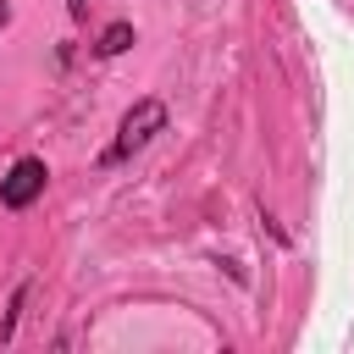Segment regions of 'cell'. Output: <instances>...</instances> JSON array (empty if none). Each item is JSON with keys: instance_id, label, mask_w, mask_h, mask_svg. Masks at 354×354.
<instances>
[{"instance_id": "3957f363", "label": "cell", "mask_w": 354, "mask_h": 354, "mask_svg": "<svg viewBox=\"0 0 354 354\" xmlns=\"http://www.w3.org/2000/svg\"><path fill=\"white\" fill-rule=\"evenodd\" d=\"M127 44H133V22H111V28L100 33V44H94V50H100V55H122Z\"/></svg>"}, {"instance_id": "7a4b0ae2", "label": "cell", "mask_w": 354, "mask_h": 354, "mask_svg": "<svg viewBox=\"0 0 354 354\" xmlns=\"http://www.w3.org/2000/svg\"><path fill=\"white\" fill-rule=\"evenodd\" d=\"M44 177H50V166H44L39 155H22V160L0 177V199H6L11 210H28V205L44 194Z\"/></svg>"}, {"instance_id": "277c9868", "label": "cell", "mask_w": 354, "mask_h": 354, "mask_svg": "<svg viewBox=\"0 0 354 354\" xmlns=\"http://www.w3.org/2000/svg\"><path fill=\"white\" fill-rule=\"evenodd\" d=\"M6 22H11V0H0V33H6Z\"/></svg>"}, {"instance_id": "6da1fadb", "label": "cell", "mask_w": 354, "mask_h": 354, "mask_svg": "<svg viewBox=\"0 0 354 354\" xmlns=\"http://www.w3.org/2000/svg\"><path fill=\"white\" fill-rule=\"evenodd\" d=\"M166 127V105L160 100H138L127 116H122V127H116V144L105 149V166H116V160H127V155H138L155 133Z\"/></svg>"}, {"instance_id": "5b68a950", "label": "cell", "mask_w": 354, "mask_h": 354, "mask_svg": "<svg viewBox=\"0 0 354 354\" xmlns=\"http://www.w3.org/2000/svg\"><path fill=\"white\" fill-rule=\"evenodd\" d=\"M66 11H72V17H83V0H66Z\"/></svg>"}]
</instances>
